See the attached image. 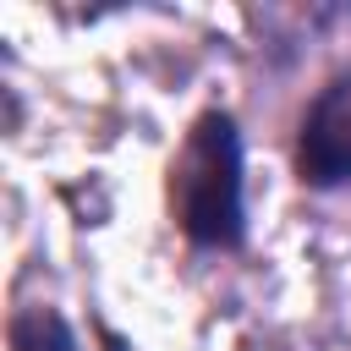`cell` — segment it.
<instances>
[{"instance_id": "3", "label": "cell", "mask_w": 351, "mask_h": 351, "mask_svg": "<svg viewBox=\"0 0 351 351\" xmlns=\"http://www.w3.org/2000/svg\"><path fill=\"white\" fill-rule=\"evenodd\" d=\"M11 351H77V340H71L60 313L27 307V313L11 318Z\"/></svg>"}, {"instance_id": "2", "label": "cell", "mask_w": 351, "mask_h": 351, "mask_svg": "<svg viewBox=\"0 0 351 351\" xmlns=\"http://www.w3.org/2000/svg\"><path fill=\"white\" fill-rule=\"evenodd\" d=\"M296 170L307 186H340L351 181V77H335L313 110L302 115Z\"/></svg>"}, {"instance_id": "1", "label": "cell", "mask_w": 351, "mask_h": 351, "mask_svg": "<svg viewBox=\"0 0 351 351\" xmlns=\"http://www.w3.org/2000/svg\"><path fill=\"white\" fill-rule=\"evenodd\" d=\"M170 203L192 241L203 247H236L247 236L241 208V137L225 110L197 115V126L181 143V159L170 170Z\"/></svg>"}]
</instances>
